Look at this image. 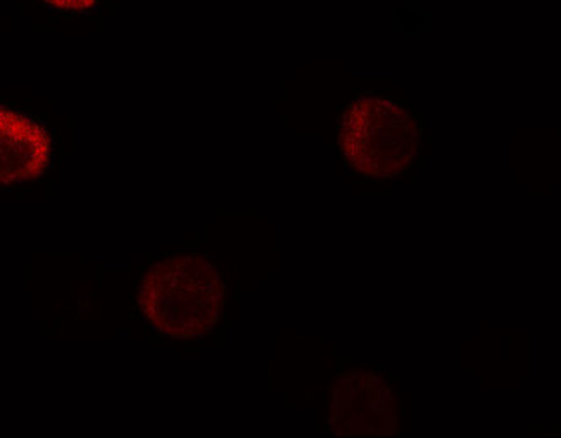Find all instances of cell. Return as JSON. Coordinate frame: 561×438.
I'll use <instances>...</instances> for the list:
<instances>
[{
	"label": "cell",
	"mask_w": 561,
	"mask_h": 438,
	"mask_svg": "<svg viewBox=\"0 0 561 438\" xmlns=\"http://www.w3.org/2000/svg\"><path fill=\"white\" fill-rule=\"evenodd\" d=\"M225 288L208 261L171 257L144 278L139 304L147 320L168 337L194 338L208 333L220 318Z\"/></svg>",
	"instance_id": "obj_1"
},
{
	"label": "cell",
	"mask_w": 561,
	"mask_h": 438,
	"mask_svg": "<svg viewBox=\"0 0 561 438\" xmlns=\"http://www.w3.org/2000/svg\"><path fill=\"white\" fill-rule=\"evenodd\" d=\"M341 149L353 170L392 178L419 154V128L407 107L380 95H359L341 119Z\"/></svg>",
	"instance_id": "obj_2"
},
{
	"label": "cell",
	"mask_w": 561,
	"mask_h": 438,
	"mask_svg": "<svg viewBox=\"0 0 561 438\" xmlns=\"http://www.w3.org/2000/svg\"><path fill=\"white\" fill-rule=\"evenodd\" d=\"M399 413L396 387L382 374L359 371L335 385L330 426L341 435H389L398 430Z\"/></svg>",
	"instance_id": "obj_3"
},
{
	"label": "cell",
	"mask_w": 561,
	"mask_h": 438,
	"mask_svg": "<svg viewBox=\"0 0 561 438\" xmlns=\"http://www.w3.org/2000/svg\"><path fill=\"white\" fill-rule=\"evenodd\" d=\"M49 159L47 131L23 114L0 107V185L37 178Z\"/></svg>",
	"instance_id": "obj_4"
},
{
	"label": "cell",
	"mask_w": 561,
	"mask_h": 438,
	"mask_svg": "<svg viewBox=\"0 0 561 438\" xmlns=\"http://www.w3.org/2000/svg\"><path fill=\"white\" fill-rule=\"evenodd\" d=\"M47 4L56 9H65V11H80V9H89L95 4V0H45Z\"/></svg>",
	"instance_id": "obj_5"
}]
</instances>
